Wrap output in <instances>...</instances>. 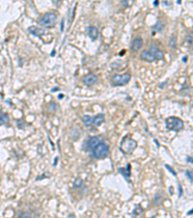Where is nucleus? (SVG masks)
<instances>
[{
    "instance_id": "nucleus-1",
    "label": "nucleus",
    "mask_w": 193,
    "mask_h": 218,
    "mask_svg": "<svg viewBox=\"0 0 193 218\" xmlns=\"http://www.w3.org/2000/svg\"><path fill=\"white\" fill-rule=\"evenodd\" d=\"M163 57H164V52L155 46H151L149 50H143L140 55V58L142 60H145L147 62L160 60Z\"/></svg>"
},
{
    "instance_id": "nucleus-2",
    "label": "nucleus",
    "mask_w": 193,
    "mask_h": 218,
    "mask_svg": "<svg viewBox=\"0 0 193 218\" xmlns=\"http://www.w3.org/2000/svg\"><path fill=\"white\" fill-rule=\"evenodd\" d=\"M137 148V143L136 141L130 138L129 136H126L123 138L121 143H120V150L123 152L124 154H131L135 148Z\"/></svg>"
},
{
    "instance_id": "nucleus-3",
    "label": "nucleus",
    "mask_w": 193,
    "mask_h": 218,
    "mask_svg": "<svg viewBox=\"0 0 193 218\" xmlns=\"http://www.w3.org/2000/svg\"><path fill=\"white\" fill-rule=\"evenodd\" d=\"M165 127L170 131L179 132L183 128V121L179 117H170L165 119Z\"/></svg>"
},
{
    "instance_id": "nucleus-4",
    "label": "nucleus",
    "mask_w": 193,
    "mask_h": 218,
    "mask_svg": "<svg viewBox=\"0 0 193 218\" xmlns=\"http://www.w3.org/2000/svg\"><path fill=\"white\" fill-rule=\"evenodd\" d=\"M92 156L96 159H103L108 156L109 154V146H107L105 143L101 141V143H99L95 148L91 151Z\"/></svg>"
},
{
    "instance_id": "nucleus-5",
    "label": "nucleus",
    "mask_w": 193,
    "mask_h": 218,
    "mask_svg": "<svg viewBox=\"0 0 193 218\" xmlns=\"http://www.w3.org/2000/svg\"><path fill=\"white\" fill-rule=\"evenodd\" d=\"M130 79H131V75L129 74V73H126V74L123 75L115 74L111 77V83L113 86H126V84L129 83Z\"/></svg>"
},
{
    "instance_id": "nucleus-6",
    "label": "nucleus",
    "mask_w": 193,
    "mask_h": 218,
    "mask_svg": "<svg viewBox=\"0 0 193 218\" xmlns=\"http://www.w3.org/2000/svg\"><path fill=\"white\" fill-rule=\"evenodd\" d=\"M57 19V16L54 13H45L39 19L40 24L44 27H53Z\"/></svg>"
},
{
    "instance_id": "nucleus-7",
    "label": "nucleus",
    "mask_w": 193,
    "mask_h": 218,
    "mask_svg": "<svg viewBox=\"0 0 193 218\" xmlns=\"http://www.w3.org/2000/svg\"><path fill=\"white\" fill-rule=\"evenodd\" d=\"M101 141H103V140H101V138L99 137V136H93V137H89L86 141H85V143H84L85 150L91 152L96 146H98L99 143H101Z\"/></svg>"
},
{
    "instance_id": "nucleus-8",
    "label": "nucleus",
    "mask_w": 193,
    "mask_h": 218,
    "mask_svg": "<svg viewBox=\"0 0 193 218\" xmlns=\"http://www.w3.org/2000/svg\"><path fill=\"white\" fill-rule=\"evenodd\" d=\"M118 172H120L129 182H130L129 178H130V175H131V166H130V164H127L125 168H119Z\"/></svg>"
},
{
    "instance_id": "nucleus-9",
    "label": "nucleus",
    "mask_w": 193,
    "mask_h": 218,
    "mask_svg": "<svg viewBox=\"0 0 193 218\" xmlns=\"http://www.w3.org/2000/svg\"><path fill=\"white\" fill-rule=\"evenodd\" d=\"M96 81H98V78H96V76L95 74H89L83 79V83L86 84L87 86H94Z\"/></svg>"
},
{
    "instance_id": "nucleus-10",
    "label": "nucleus",
    "mask_w": 193,
    "mask_h": 218,
    "mask_svg": "<svg viewBox=\"0 0 193 218\" xmlns=\"http://www.w3.org/2000/svg\"><path fill=\"white\" fill-rule=\"evenodd\" d=\"M87 34L92 41H96L99 37V30L95 26H89L87 28Z\"/></svg>"
},
{
    "instance_id": "nucleus-11",
    "label": "nucleus",
    "mask_w": 193,
    "mask_h": 218,
    "mask_svg": "<svg viewBox=\"0 0 193 218\" xmlns=\"http://www.w3.org/2000/svg\"><path fill=\"white\" fill-rule=\"evenodd\" d=\"M28 32L34 36H36V37H42V35H44L45 31L44 29H42V28H39L36 26H30V27H28Z\"/></svg>"
},
{
    "instance_id": "nucleus-12",
    "label": "nucleus",
    "mask_w": 193,
    "mask_h": 218,
    "mask_svg": "<svg viewBox=\"0 0 193 218\" xmlns=\"http://www.w3.org/2000/svg\"><path fill=\"white\" fill-rule=\"evenodd\" d=\"M142 46H143V40H142L141 37H137L135 38L134 40L132 41L131 43V50L133 52H138L139 50L141 49Z\"/></svg>"
},
{
    "instance_id": "nucleus-13",
    "label": "nucleus",
    "mask_w": 193,
    "mask_h": 218,
    "mask_svg": "<svg viewBox=\"0 0 193 218\" xmlns=\"http://www.w3.org/2000/svg\"><path fill=\"white\" fill-rule=\"evenodd\" d=\"M104 122V115L103 114H99L96 117H93V124L95 126H101V124Z\"/></svg>"
},
{
    "instance_id": "nucleus-14",
    "label": "nucleus",
    "mask_w": 193,
    "mask_h": 218,
    "mask_svg": "<svg viewBox=\"0 0 193 218\" xmlns=\"http://www.w3.org/2000/svg\"><path fill=\"white\" fill-rule=\"evenodd\" d=\"M82 121L85 124V126L89 127L91 125H93V117H90V115H83L82 117Z\"/></svg>"
},
{
    "instance_id": "nucleus-15",
    "label": "nucleus",
    "mask_w": 193,
    "mask_h": 218,
    "mask_svg": "<svg viewBox=\"0 0 193 218\" xmlns=\"http://www.w3.org/2000/svg\"><path fill=\"white\" fill-rule=\"evenodd\" d=\"M9 122V115L5 112H0V124L1 125H5Z\"/></svg>"
},
{
    "instance_id": "nucleus-16",
    "label": "nucleus",
    "mask_w": 193,
    "mask_h": 218,
    "mask_svg": "<svg viewBox=\"0 0 193 218\" xmlns=\"http://www.w3.org/2000/svg\"><path fill=\"white\" fill-rule=\"evenodd\" d=\"M163 28H164V26L161 22H157V23H155V25H153L152 26V29H153V31H154V34H155V32H161V31L163 30Z\"/></svg>"
},
{
    "instance_id": "nucleus-17",
    "label": "nucleus",
    "mask_w": 193,
    "mask_h": 218,
    "mask_svg": "<svg viewBox=\"0 0 193 218\" xmlns=\"http://www.w3.org/2000/svg\"><path fill=\"white\" fill-rule=\"evenodd\" d=\"M169 46H170L171 49H176V47H177V40H176V36L175 35H172L171 38H170Z\"/></svg>"
},
{
    "instance_id": "nucleus-18",
    "label": "nucleus",
    "mask_w": 193,
    "mask_h": 218,
    "mask_svg": "<svg viewBox=\"0 0 193 218\" xmlns=\"http://www.w3.org/2000/svg\"><path fill=\"white\" fill-rule=\"evenodd\" d=\"M83 185V181H82L81 178H76L75 180V182H73V187L78 189V188H81V186Z\"/></svg>"
},
{
    "instance_id": "nucleus-19",
    "label": "nucleus",
    "mask_w": 193,
    "mask_h": 218,
    "mask_svg": "<svg viewBox=\"0 0 193 218\" xmlns=\"http://www.w3.org/2000/svg\"><path fill=\"white\" fill-rule=\"evenodd\" d=\"M143 212V208H141L140 206H137L136 208H134V211H133V215H138Z\"/></svg>"
},
{
    "instance_id": "nucleus-20",
    "label": "nucleus",
    "mask_w": 193,
    "mask_h": 218,
    "mask_svg": "<svg viewBox=\"0 0 193 218\" xmlns=\"http://www.w3.org/2000/svg\"><path fill=\"white\" fill-rule=\"evenodd\" d=\"M165 168H166L167 170H168V171H169L170 172H171L172 175H174V177H177V172H175V170L173 169L171 166H169V165H165Z\"/></svg>"
},
{
    "instance_id": "nucleus-21",
    "label": "nucleus",
    "mask_w": 193,
    "mask_h": 218,
    "mask_svg": "<svg viewBox=\"0 0 193 218\" xmlns=\"http://www.w3.org/2000/svg\"><path fill=\"white\" fill-rule=\"evenodd\" d=\"M18 218H30V215L25 211H22L18 214Z\"/></svg>"
},
{
    "instance_id": "nucleus-22",
    "label": "nucleus",
    "mask_w": 193,
    "mask_h": 218,
    "mask_svg": "<svg viewBox=\"0 0 193 218\" xmlns=\"http://www.w3.org/2000/svg\"><path fill=\"white\" fill-rule=\"evenodd\" d=\"M185 175H186V177H187V178L190 180V182H192V172L191 171H186L185 172Z\"/></svg>"
},
{
    "instance_id": "nucleus-23",
    "label": "nucleus",
    "mask_w": 193,
    "mask_h": 218,
    "mask_svg": "<svg viewBox=\"0 0 193 218\" xmlns=\"http://www.w3.org/2000/svg\"><path fill=\"white\" fill-rule=\"evenodd\" d=\"M187 43H188L189 45L192 44V34L191 33H190V35H189V39H187Z\"/></svg>"
},
{
    "instance_id": "nucleus-24",
    "label": "nucleus",
    "mask_w": 193,
    "mask_h": 218,
    "mask_svg": "<svg viewBox=\"0 0 193 218\" xmlns=\"http://www.w3.org/2000/svg\"><path fill=\"white\" fill-rule=\"evenodd\" d=\"M183 195V189H181V185H179V197H181Z\"/></svg>"
},
{
    "instance_id": "nucleus-25",
    "label": "nucleus",
    "mask_w": 193,
    "mask_h": 218,
    "mask_svg": "<svg viewBox=\"0 0 193 218\" xmlns=\"http://www.w3.org/2000/svg\"><path fill=\"white\" fill-rule=\"evenodd\" d=\"M64 22H65V19H62V21H61V31L64 30Z\"/></svg>"
},
{
    "instance_id": "nucleus-26",
    "label": "nucleus",
    "mask_w": 193,
    "mask_h": 218,
    "mask_svg": "<svg viewBox=\"0 0 193 218\" xmlns=\"http://www.w3.org/2000/svg\"><path fill=\"white\" fill-rule=\"evenodd\" d=\"M186 161H187V162H190V164H192V157H191V156L187 157V159H186Z\"/></svg>"
},
{
    "instance_id": "nucleus-27",
    "label": "nucleus",
    "mask_w": 193,
    "mask_h": 218,
    "mask_svg": "<svg viewBox=\"0 0 193 218\" xmlns=\"http://www.w3.org/2000/svg\"><path fill=\"white\" fill-rule=\"evenodd\" d=\"M167 81H163V83L160 84V86H159V87H160V88H163V86H164V84H166V83H167Z\"/></svg>"
},
{
    "instance_id": "nucleus-28",
    "label": "nucleus",
    "mask_w": 193,
    "mask_h": 218,
    "mask_svg": "<svg viewBox=\"0 0 193 218\" xmlns=\"http://www.w3.org/2000/svg\"><path fill=\"white\" fill-rule=\"evenodd\" d=\"M68 218H75V214H73V213H70L69 216H68Z\"/></svg>"
},
{
    "instance_id": "nucleus-29",
    "label": "nucleus",
    "mask_w": 193,
    "mask_h": 218,
    "mask_svg": "<svg viewBox=\"0 0 193 218\" xmlns=\"http://www.w3.org/2000/svg\"><path fill=\"white\" fill-rule=\"evenodd\" d=\"M57 160H58V157H56L55 159H54V163H53V166L56 165V163H57Z\"/></svg>"
},
{
    "instance_id": "nucleus-30",
    "label": "nucleus",
    "mask_w": 193,
    "mask_h": 218,
    "mask_svg": "<svg viewBox=\"0 0 193 218\" xmlns=\"http://www.w3.org/2000/svg\"><path fill=\"white\" fill-rule=\"evenodd\" d=\"M157 5H158V1L157 0H155V1L154 2V6H157Z\"/></svg>"
},
{
    "instance_id": "nucleus-31",
    "label": "nucleus",
    "mask_w": 193,
    "mask_h": 218,
    "mask_svg": "<svg viewBox=\"0 0 193 218\" xmlns=\"http://www.w3.org/2000/svg\"><path fill=\"white\" fill-rule=\"evenodd\" d=\"M186 60H187V57H186V56H184V57H183V61L184 62V63L186 62Z\"/></svg>"
},
{
    "instance_id": "nucleus-32",
    "label": "nucleus",
    "mask_w": 193,
    "mask_h": 218,
    "mask_svg": "<svg viewBox=\"0 0 193 218\" xmlns=\"http://www.w3.org/2000/svg\"><path fill=\"white\" fill-rule=\"evenodd\" d=\"M54 55H55V50H53L52 52H51V56H54Z\"/></svg>"
},
{
    "instance_id": "nucleus-33",
    "label": "nucleus",
    "mask_w": 193,
    "mask_h": 218,
    "mask_svg": "<svg viewBox=\"0 0 193 218\" xmlns=\"http://www.w3.org/2000/svg\"><path fill=\"white\" fill-rule=\"evenodd\" d=\"M58 90H59V88L57 87V88H53V89H52V91H58Z\"/></svg>"
},
{
    "instance_id": "nucleus-34",
    "label": "nucleus",
    "mask_w": 193,
    "mask_h": 218,
    "mask_svg": "<svg viewBox=\"0 0 193 218\" xmlns=\"http://www.w3.org/2000/svg\"><path fill=\"white\" fill-rule=\"evenodd\" d=\"M189 214H192V209H191V210H190V211L187 212V215H189Z\"/></svg>"
},
{
    "instance_id": "nucleus-35",
    "label": "nucleus",
    "mask_w": 193,
    "mask_h": 218,
    "mask_svg": "<svg viewBox=\"0 0 193 218\" xmlns=\"http://www.w3.org/2000/svg\"><path fill=\"white\" fill-rule=\"evenodd\" d=\"M63 98V95H59V99H62Z\"/></svg>"
},
{
    "instance_id": "nucleus-36",
    "label": "nucleus",
    "mask_w": 193,
    "mask_h": 218,
    "mask_svg": "<svg viewBox=\"0 0 193 218\" xmlns=\"http://www.w3.org/2000/svg\"><path fill=\"white\" fill-rule=\"evenodd\" d=\"M151 218H155V217H151Z\"/></svg>"
}]
</instances>
